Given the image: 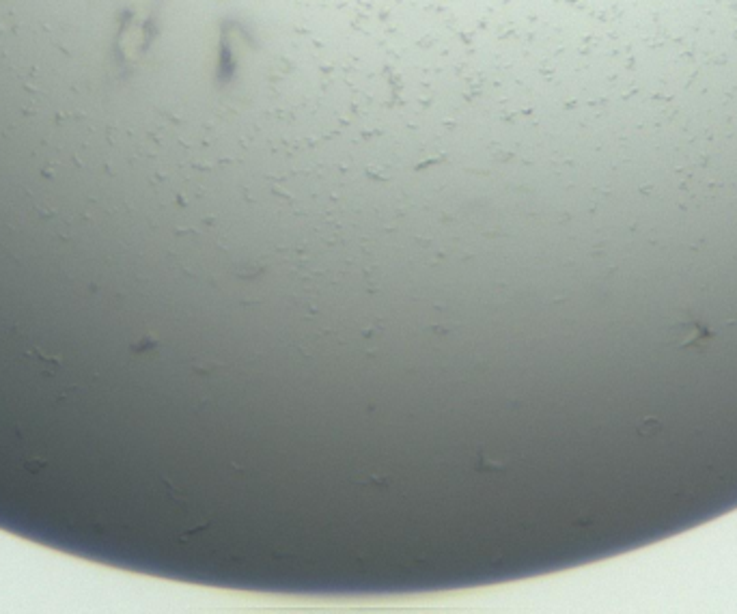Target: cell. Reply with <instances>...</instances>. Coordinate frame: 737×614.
<instances>
[{"label": "cell", "instance_id": "1", "mask_svg": "<svg viewBox=\"0 0 737 614\" xmlns=\"http://www.w3.org/2000/svg\"><path fill=\"white\" fill-rule=\"evenodd\" d=\"M677 332H679L682 336L675 343L682 345V347H686V345H701L709 336V332L705 328L696 326V324H686V326H682V330H677Z\"/></svg>", "mask_w": 737, "mask_h": 614}]
</instances>
